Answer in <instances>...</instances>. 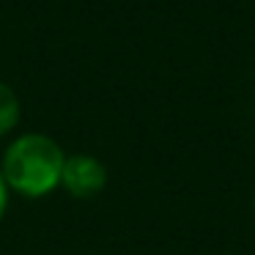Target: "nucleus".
<instances>
[{"label": "nucleus", "mask_w": 255, "mask_h": 255, "mask_svg": "<svg viewBox=\"0 0 255 255\" xmlns=\"http://www.w3.org/2000/svg\"><path fill=\"white\" fill-rule=\"evenodd\" d=\"M253 217H255V195H253Z\"/></svg>", "instance_id": "nucleus-5"}, {"label": "nucleus", "mask_w": 255, "mask_h": 255, "mask_svg": "<svg viewBox=\"0 0 255 255\" xmlns=\"http://www.w3.org/2000/svg\"><path fill=\"white\" fill-rule=\"evenodd\" d=\"M8 198H11V189H8L6 178L0 173V220H3V214H6V209H8Z\"/></svg>", "instance_id": "nucleus-4"}, {"label": "nucleus", "mask_w": 255, "mask_h": 255, "mask_svg": "<svg viewBox=\"0 0 255 255\" xmlns=\"http://www.w3.org/2000/svg\"><path fill=\"white\" fill-rule=\"evenodd\" d=\"M19 118H22V105H19L17 91L0 80V137L11 134L19 127Z\"/></svg>", "instance_id": "nucleus-3"}, {"label": "nucleus", "mask_w": 255, "mask_h": 255, "mask_svg": "<svg viewBox=\"0 0 255 255\" xmlns=\"http://www.w3.org/2000/svg\"><path fill=\"white\" fill-rule=\"evenodd\" d=\"M63 162H66V151L58 145V140L41 132H25L6 145L0 173L11 195L39 200L61 189Z\"/></svg>", "instance_id": "nucleus-1"}, {"label": "nucleus", "mask_w": 255, "mask_h": 255, "mask_svg": "<svg viewBox=\"0 0 255 255\" xmlns=\"http://www.w3.org/2000/svg\"><path fill=\"white\" fill-rule=\"evenodd\" d=\"M61 187L66 189L72 198H80V200L96 198V195L107 187L105 162L91 156V154H66Z\"/></svg>", "instance_id": "nucleus-2"}]
</instances>
